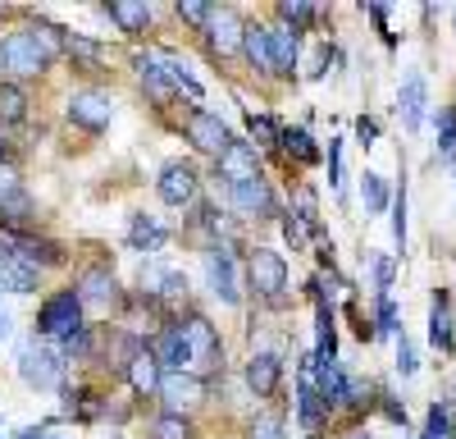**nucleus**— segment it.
I'll list each match as a JSON object with an SVG mask.
<instances>
[{"mask_svg": "<svg viewBox=\"0 0 456 439\" xmlns=\"http://www.w3.org/2000/svg\"><path fill=\"white\" fill-rule=\"evenodd\" d=\"M37 329H42V339H55L60 352H87V344H92L87 325H83V302L73 288L55 293V298L37 311Z\"/></svg>", "mask_w": 456, "mask_h": 439, "instance_id": "f257e3e1", "label": "nucleus"}, {"mask_svg": "<svg viewBox=\"0 0 456 439\" xmlns=\"http://www.w3.org/2000/svg\"><path fill=\"white\" fill-rule=\"evenodd\" d=\"M178 335H183V348H187V371H192V376H210L215 371V366L224 361V348H219V335H215V325L201 316V311H187L178 325Z\"/></svg>", "mask_w": 456, "mask_h": 439, "instance_id": "f03ea898", "label": "nucleus"}, {"mask_svg": "<svg viewBox=\"0 0 456 439\" xmlns=\"http://www.w3.org/2000/svg\"><path fill=\"white\" fill-rule=\"evenodd\" d=\"M247 279L256 288V298H265L270 307L283 302V293H288V266H283V256L274 247H251L247 252Z\"/></svg>", "mask_w": 456, "mask_h": 439, "instance_id": "7ed1b4c3", "label": "nucleus"}, {"mask_svg": "<svg viewBox=\"0 0 456 439\" xmlns=\"http://www.w3.org/2000/svg\"><path fill=\"white\" fill-rule=\"evenodd\" d=\"M19 376L32 389H60L64 385V352L55 344H23L19 352Z\"/></svg>", "mask_w": 456, "mask_h": 439, "instance_id": "20e7f679", "label": "nucleus"}, {"mask_svg": "<svg viewBox=\"0 0 456 439\" xmlns=\"http://www.w3.org/2000/svg\"><path fill=\"white\" fill-rule=\"evenodd\" d=\"M51 64H46V55L32 46V37L28 32H10V37H0V73H10V79L23 87V83H32V79H42Z\"/></svg>", "mask_w": 456, "mask_h": 439, "instance_id": "39448f33", "label": "nucleus"}, {"mask_svg": "<svg viewBox=\"0 0 456 439\" xmlns=\"http://www.w3.org/2000/svg\"><path fill=\"white\" fill-rule=\"evenodd\" d=\"M32 220V202L19 183V170L0 161V234H19Z\"/></svg>", "mask_w": 456, "mask_h": 439, "instance_id": "423d86ee", "label": "nucleus"}, {"mask_svg": "<svg viewBox=\"0 0 456 439\" xmlns=\"http://www.w3.org/2000/svg\"><path fill=\"white\" fill-rule=\"evenodd\" d=\"M206 380L201 376H192V371H165L160 376V398H165V408L174 412V417H183V412H192V408H201L206 402Z\"/></svg>", "mask_w": 456, "mask_h": 439, "instance_id": "0eeeda50", "label": "nucleus"}, {"mask_svg": "<svg viewBox=\"0 0 456 439\" xmlns=\"http://www.w3.org/2000/svg\"><path fill=\"white\" fill-rule=\"evenodd\" d=\"M73 293H78L83 311H110L114 302H119V284H114L110 266H87L78 275V284H73Z\"/></svg>", "mask_w": 456, "mask_h": 439, "instance_id": "6e6552de", "label": "nucleus"}, {"mask_svg": "<svg viewBox=\"0 0 456 439\" xmlns=\"http://www.w3.org/2000/svg\"><path fill=\"white\" fill-rule=\"evenodd\" d=\"M215 174L233 188V183H247V178H260V156H256V146L251 142H228L224 152L215 156Z\"/></svg>", "mask_w": 456, "mask_h": 439, "instance_id": "1a4fd4ad", "label": "nucleus"}, {"mask_svg": "<svg viewBox=\"0 0 456 439\" xmlns=\"http://www.w3.org/2000/svg\"><path fill=\"white\" fill-rule=\"evenodd\" d=\"M242 37H247V23L238 19V10H210V23H206V42L219 60L238 55L242 51Z\"/></svg>", "mask_w": 456, "mask_h": 439, "instance_id": "9d476101", "label": "nucleus"}, {"mask_svg": "<svg viewBox=\"0 0 456 439\" xmlns=\"http://www.w3.org/2000/svg\"><path fill=\"white\" fill-rule=\"evenodd\" d=\"M183 133H187V142L197 146V152H206V156H219L228 142V128H224V120L219 115H210V110H192V115L183 120Z\"/></svg>", "mask_w": 456, "mask_h": 439, "instance_id": "9b49d317", "label": "nucleus"}, {"mask_svg": "<svg viewBox=\"0 0 456 439\" xmlns=\"http://www.w3.org/2000/svg\"><path fill=\"white\" fill-rule=\"evenodd\" d=\"M0 247H5L10 256H19L23 266L42 270V266H60L64 252L60 243H46V238H32V234H0Z\"/></svg>", "mask_w": 456, "mask_h": 439, "instance_id": "f8f14e48", "label": "nucleus"}, {"mask_svg": "<svg viewBox=\"0 0 456 439\" xmlns=\"http://www.w3.org/2000/svg\"><path fill=\"white\" fill-rule=\"evenodd\" d=\"M110 96L101 92V87H83V92H73L69 96V120L78 124V128H87V133H101L105 124H110Z\"/></svg>", "mask_w": 456, "mask_h": 439, "instance_id": "ddd939ff", "label": "nucleus"}, {"mask_svg": "<svg viewBox=\"0 0 456 439\" xmlns=\"http://www.w3.org/2000/svg\"><path fill=\"white\" fill-rule=\"evenodd\" d=\"M156 193H160L165 206H187V202L197 197V170L187 165V161H169L160 170V178H156Z\"/></svg>", "mask_w": 456, "mask_h": 439, "instance_id": "4468645a", "label": "nucleus"}, {"mask_svg": "<svg viewBox=\"0 0 456 439\" xmlns=\"http://www.w3.org/2000/svg\"><path fill=\"white\" fill-rule=\"evenodd\" d=\"M206 275H210L215 298H224V302L242 298V293H238V266H233V256H228V247H210L206 252Z\"/></svg>", "mask_w": 456, "mask_h": 439, "instance_id": "2eb2a0df", "label": "nucleus"}, {"mask_svg": "<svg viewBox=\"0 0 456 439\" xmlns=\"http://www.w3.org/2000/svg\"><path fill=\"white\" fill-rule=\"evenodd\" d=\"M228 197H233V206L242 211V215H274V193H270V183L265 178H247V183H233L228 188Z\"/></svg>", "mask_w": 456, "mask_h": 439, "instance_id": "dca6fc26", "label": "nucleus"}, {"mask_svg": "<svg viewBox=\"0 0 456 439\" xmlns=\"http://www.w3.org/2000/svg\"><path fill=\"white\" fill-rule=\"evenodd\" d=\"M137 73H142V87L156 96V101H169L174 96V79H169V55L156 51V55H142L137 60Z\"/></svg>", "mask_w": 456, "mask_h": 439, "instance_id": "f3484780", "label": "nucleus"}, {"mask_svg": "<svg viewBox=\"0 0 456 439\" xmlns=\"http://www.w3.org/2000/svg\"><path fill=\"white\" fill-rule=\"evenodd\" d=\"M279 376H283V361H279L274 352H256V357L247 361V385H251L260 398H270V393L279 389Z\"/></svg>", "mask_w": 456, "mask_h": 439, "instance_id": "a211bd4d", "label": "nucleus"}, {"mask_svg": "<svg viewBox=\"0 0 456 439\" xmlns=\"http://www.w3.org/2000/svg\"><path fill=\"white\" fill-rule=\"evenodd\" d=\"M324 417H329V402H324V393L311 385V371H306V376H301V385H297V421L306 426V430H315Z\"/></svg>", "mask_w": 456, "mask_h": 439, "instance_id": "6ab92c4d", "label": "nucleus"}, {"mask_svg": "<svg viewBox=\"0 0 456 439\" xmlns=\"http://www.w3.org/2000/svg\"><path fill=\"white\" fill-rule=\"evenodd\" d=\"M402 124L406 128H420L425 124V105H429V96H425V79L420 73H411V79L402 83Z\"/></svg>", "mask_w": 456, "mask_h": 439, "instance_id": "aec40b11", "label": "nucleus"}, {"mask_svg": "<svg viewBox=\"0 0 456 439\" xmlns=\"http://www.w3.org/2000/svg\"><path fill=\"white\" fill-rule=\"evenodd\" d=\"M105 14H110L114 23H119L128 37L146 32V23H151V5H146V0H110Z\"/></svg>", "mask_w": 456, "mask_h": 439, "instance_id": "412c9836", "label": "nucleus"}, {"mask_svg": "<svg viewBox=\"0 0 456 439\" xmlns=\"http://www.w3.org/2000/svg\"><path fill=\"white\" fill-rule=\"evenodd\" d=\"M429 344L438 352H452V302H447L443 288L434 293V302H429Z\"/></svg>", "mask_w": 456, "mask_h": 439, "instance_id": "4be33fe9", "label": "nucleus"}, {"mask_svg": "<svg viewBox=\"0 0 456 439\" xmlns=\"http://www.w3.org/2000/svg\"><path fill=\"white\" fill-rule=\"evenodd\" d=\"M37 275H42V270L23 266L19 256H10L5 247H0V288H10V293H32V288H37Z\"/></svg>", "mask_w": 456, "mask_h": 439, "instance_id": "5701e85b", "label": "nucleus"}, {"mask_svg": "<svg viewBox=\"0 0 456 439\" xmlns=\"http://www.w3.org/2000/svg\"><path fill=\"white\" fill-rule=\"evenodd\" d=\"M265 32H270V60H274V73H279V79H288V73H292V64H297V32L292 28H265Z\"/></svg>", "mask_w": 456, "mask_h": 439, "instance_id": "b1692460", "label": "nucleus"}, {"mask_svg": "<svg viewBox=\"0 0 456 439\" xmlns=\"http://www.w3.org/2000/svg\"><path fill=\"white\" fill-rule=\"evenodd\" d=\"M151 357L160 361V371H187V348L178 329H160V339L151 344Z\"/></svg>", "mask_w": 456, "mask_h": 439, "instance_id": "393cba45", "label": "nucleus"}, {"mask_svg": "<svg viewBox=\"0 0 456 439\" xmlns=\"http://www.w3.org/2000/svg\"><path fill=\"white\" fill-rule=\"evenodd\" d=\"M124 376L133 380V389H137V393H156V389H160V376H165V371H160V361L151 357V348H142V352H137V357L128 361V371H124Z\"/></svg>", "mask_w": 456, "mask_h": 439, "instance_id": "a878e982", "label": "nucleus"}, {"mask_svg": "<svg viewBox=\"0 0 456 439\" xmlns=\"http://www.w3.org/2000/svg\"><path fill=\"white\" fill-rule=\"evenodd\" d=\"M28 37H32V46L46 55V64H51L55 55H64V51H69V32H64V28H55V23H46V19H37V23L28 28Z\"/></svg>", "mask_w": 456, "mask_h": 439, "instance_id": "bb28decb", "label": "nucleus"}, {"mask_svg": "<svg viewBox=\"0 0 456 439\" xmlns=\"http://www.w3.org/2000/svg\"><path fill=\"white\" fill-rule=\"evenodd\" d=\"M128 243H133L137 252H160V247L169 243V234H165V225H156L151 215H133V225H128Z\"/></svg>", "mask_w": 456, "mask_h": 439, "instance_id": "cd10ccee", "label": "nucleus"}, {"mask_svg": "<svg viewBox=\"0 0 456 439\" xmlns=\"http://www.w3.org/2000/svg\"><path fill=\"white\" fill-rule=\"evenodd\" d=\"M242 51H247V60L256 64V73H274V60H270V32H265V28H247Z\"/></svg>", "mask_w": 456, "mask_h": 439, "instance_id": "c85d7f7f", "label": "nucleus"}, {"mask_svg": "<svg viewBox=\"0 0 456 439\" xmlns=\"http://www.w3.org/2000/svg\"><path fill=\"white\" fill-rule=\"evenodd\" d=\"M28 120V92L19 83H0V124H23Z\"/></svg>", "mask_w": 456, "mask_h": 439, "instance_id": "c756f323", "label": "nucleus"}, {"mask_svg": "<svg viewBox=\"0 0 456 439\" xmlns=\"http://www.w3.org/2000/svg\"><path fill=\"white\" fill-rule=\"evenodd\" d=\"M279 142H283V152H288V156H297L301 165L320 161V152H315V142H311V133H306V128H283V133H279Z\"/></svg>", "mask_w": 456, "mask_h": 439, "instance_id": "7c9ffc66", "label": "nucleus"}, {"mask_svg": "<svg viewBox=\"0 0 456 439\" xmlns=\"http://www.w3.org/2000/svg\"><path fill=\"white\" fill-rule=\"evenodd\" d=\"M151 439H197V430H192V421H187V417L160 412L156 421H151Z\"/></svg>", "mask_w": 456, "mask_h": 439, "instance_id": "2f4dec72", "label": "nucleus"}, {"mask_svg": "<svg viewBox=\"0 0 456 439\" xmlns=\"http://www.w3.org/2000/svg\"><path fill=\"white\" fill-rule=\"evenodd\" d=\"M169 79H174V92H187V101H192V105H201L206 87L192 79V69H187L183 60H174V55H169Z\"/></svg>", "mask_w": 456, "mask_h": 439, "instance_id": "473e14b6", "label": "nucleus"}, {"mask_svg": "<svg viewBox=\"0 0 456 439\" xmlns=\"http://www.w3.org/2000/svg\"><path fill=\"white\" fill-rule=\"evenodd\" d=\"M361 197H365L370 211H384V206H388V183L365 170V174H361Z\"/></svg>", "mask_w": 456, "mask_h": 439, "instance_id": "72a5a7b5", "label": "nucleus"}, {"mask_svg": "<svg viewBox=\"0 0 456 439\" xmlns=\"http://www.w3.org/2000/svg\"><path fill=\"white\" fill-rule=\"evenodd\" d=\"M438 152L447 161L456 156V115H452V110H438Z\"/></svg>", "mask_w": 456, "mask_h": 439, "instance_id": "f704fd0d", "label": "nucleus"}, {"mask_svg": "<svg viewBox=\"0 0 456 439\" xmlns=\"http://www.w3.org/2000/svg\"><path fill=\"white\" fill-rule=\"evenodd\" d=\"M247 128H251V137H256L260 146H274V142H279V128H274L270 115H256V110H251V115H247Z\"/></svg>", "mask_w": 456, "mask_h": 439, "instance_id": "c9c22d12", "label": "nucleus"}, {"mask_svg": "<svg viewBox=\"0 0 456 439\" xmlns=\"http://www.w3.org/2000/svg\"><path fill=\"white\" fill-rule=\"evenodd\" d=\"M247 439H283V417H256L251 426H247Z\"/></svg>", "mask_w": 456, "mask_h": 439, "instance_id": "e433bc0d", "label": "nucleus"}, {"mask_svg": "<svg viewBox=\"0 0 456 439\" xmlns=\"http://www.w3.org/2000/svg\"><path fill=\"white\" fill-rule=\"evenodd\" d=\"M279 19H283V28L297 32V23H311V19H315V10L301 5V0H283V5H279Z\"/></svg>", "mask_w": 456, "mask_h": 439, "instance_id": "4c0bfd02", "label": "nucleus"}, {"mask_svg": "<svg viewBox=\"0 0 456 439\" xmlns=\"http://www.w3.org/2000/svg\"><path fill=\"white\" fill-rule=\"evenodd\" d=\"M156 293H160L165 302H178V298H187V275H178V270H165Z\"/></svg>", "mask_w": 456, "mask_h": 439, "instance_id": "58836bf2", "label": "nucleus"}, {"mask_svg": "<svg viewBox=\"0 0 456 439\" xmlns=\"http://www.w3.org/2000/svg\"><path fill=\"white\" fill-rule=\"evenodd\" d=\"M210 10L215 5H197V0H178V19L192 23V28H206L210 23Z\"/></svg>", "mask_w": 456, "mask_h": 439, "instance_id": "ea45409f", "label": "nucleus"}, {"mask_svg": "<svg viewBox=\"0 0 456 439\" xmlns=\"http://www.w3.org/2000/svg\"><path fill=\"white\" fill-rule=\"evenodd\" d=\"M69 55H73V60H87V64H96L105 51H101L96 42H87V37H69Z\"/></svg>", "mask_w": 456, "mask_h": 439, "instance_id": "a19ab883", "label": "nucleus"}, {"mask_svg": "<svg viewBox=\"0 0 456 439\" xmlns=\"http://www.w3.org/2000/svg\"><path fill=\"white\" fill-rule=\"evenodd\" d=\"M379 329H384V335H397V307H393L388 293H379Z\"/></svg>", "mask_w": 456, "mask_h": 439, "instance_id": "79ce46f5", "label": "nucleus"}, {"mask_svg": "<svg viewBox=\"0 0 456 439\" xmlns=\"http://www.w3.org/2000/svg\"><path fill=\"white\" fill-rule=\"evenodd\" d=\"M370 256H374V284L388 288L393 284V256L388 252H370Z\"/></svg>", "mask_w": 456, "mask_h": 439, "instance_id": "37998d69", "label": "nucleus"}, {"mask_svg": "<svg viewBox=\"0 0 456 439\" xmlns=\"http://www.w3.org/2000/svg\"><path fill=\"white\" fill-rule=\"evenodd\" d=\"M397 366H402V376H415V348L406 335H397Z\"/></svg>", "mask_w": 456, "mask_h": 439, "instance_id": "c03bdc74", "label": "nucleus"}, {"mask_svg": "<svg viewBox=\"0 0 456 439\" xmlns=\"http://www.w3.org/2000/svg\"><path fill=\"white\" fill-rule=\"evenodd\" d=\"M329 183L342 188V142H329Z\"/></svg>", "mask_w": 456, "mask_h": 439, "instance_id": "a18cd8bd", "label": "nucleus"}, {"mask_svg": "<svg viewBox=\"0 0 456 439\" xmlns=\"http://www.w3.org/2000/svg\"><path fill=\"white\" fill-rule=\"evenodd\" d=\"M283 234H288L292 243H301V238H306V225H301V215H292V211L283 215Z\"/></svg>", "mask_w": 456, "mask_h": 439, "instance_id": "49530a36", "label": "nucleus"}, {"mask_svg": "<svg viewBox=\"0 0 456 439\" xmlns=\"http://www.w3.org/2000/svg\"><path fill=\"white\" fill-rule=\"evenodd\" d=\"M393 234L406 238V197H397V220H393Z\"/></svg>", "mask_w": 456, "mask_h": 439, "instance_id": "de8ad7c7", "label": "nucleus"}, {"mask_svg": "<svg viewBox=\"0 0 456 439\" xmlns=\"http://www.w3.org/2000/svg\"><path fill=\"white\" fill-rule=\"evenodd\" d=\"M356 133H361V142H370V137H374V133H379V128H374V124H370V120H361V124H356Z\"/></svg>", "mask_w": 456, "mask_h": 439, "instance_id": "09e8293b", "label": "nucleus"}, {"mask_svg": "<svg viewBox=\"0 0 456 439\" xmlns=\"http://www.w3.org/2000/svg\"><path fill=\"white\" fill-rule=\"evenodd\" d=\"M5 152H10V133H5V124H0V161H5Z\"/></svg>", "mask_w": 456, "mask_h": 439, "instance_id": "8fccbe9b", "label": "nucleus"}, {"mask_svg": "<svg viewBox=\"0 0 456 439\" xmlns=\"http://www.w3.org/2000/svg\"><path fill=\"white\" fill-rule=\"evenodd\" d=\"M23 439H60V435H51V430H28Z\"/></svg>", "mask_w": 456, "mask_h": 439, "instance_id": "3c124183", "label": "nucleus"}, {"mask_svg": "<svg viewBox=\"0 0 456 439\" xmlns=\"http://www.w3.org/2000/svg\"><path fill=\"white\" fill-rule=\"evenodd\" d=\"M10 335V316H5V307H0V339Z\"/></svg>", "mask_w": 456, "mask_h": 439, "instance_id": "603ef678", "label": "nucleus"}, {"mask_svg": "<svg viewBox=\"0 0 456 439\" xmlns=\"http://www.w3.org/2000/svg\"><path fill=\"white\" fill-rule=\"evenodd\" d=\"M352 439H365V435H352Z\"/></svg>", "mask_w": 456, "mask_h": 439, "instance_id": "864d4df0", "label": "nucleus"}, {"mask_svg": "<svg viewBox=\"0 0 456 439\" xmlns=\"http://www.w3.org/2000/svg\"><path fill=\"white\" fill-rule=\"evenodd\" d=\"M425 439H438V435H425Z\"/></svg>", "mask_w": 456, "mask_h": 439, "instance_id": "5fc2aeb1", "label": "nucleus"}]
</instances>
